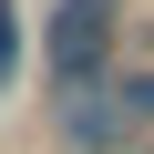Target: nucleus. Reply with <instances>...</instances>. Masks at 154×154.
<instances>
[{
  "instance_id": "obj_3",
  "label": "nucleus",
  "mask_w": 154,
  "mask_h": 154,
  "mask_svg": "<svg viewBox=\"0 0 154 154\" xmlns=\"http://www.w3.org/2000/svg\"><path fill=\"white\" fill-rule=\"evenodd\" d=\"M123 123H154V72H134V82H123Z\"/></svg>"
},
{
  "instance_id": "obj_2",
  "label": "nucleus",
  "mask_w": 154,
  "mask_h": 154,
  "mask_svg": "<svg viewBox=\"0 0 154 154\" xmlns=\"http://www.w3.org/2000/svg\"><path fill=\"white\" fill-rule=\"evenodd\" d=\"M62 144L113 154V144H123V103H103V93H62Z\"/></svg>"
},
{
  "instance_id": "obj_5",
  "label": "nucleus",
  "mask_w": 154,
  "mask_h": 154,
  "mask_svg": "<svg viewBox=\"0 0 154 154\" xmlns=\"http://www.w3.org/2000/svg\"><path fill=\"white\" fill-rule=\"evenodd\" d=\"M134 154H154V144H134Z\"/></svg>"
},
{
  "instance_id": "obj_1",
  "label": "nucleus",
  "mask_w": 154,
  "mask_h": 154,
  "mask_svg": "<svg viewBox=\"0 0 154 154\" xmlns=\"http://www.w3.org/2000/svg\"><path fill=\"white\" fill-rule=\"evenodd\" d=\"M103 51H113V0H62L51 11V82L62 93H93Z\"/></svg>"
},
{
  "instance_id": "obj_4",
  "label": "nucleus",
  "mask_w": 154,
  "mask_h": 154,
  "mask_svg": "<svg viewBox=\"0 0 154 154\" xmlns=\"http://www.w3.org/2000/svg\"><path fill=\"white\" fill-rule=\"evenodd\" d=\"M21 72V21H11V0H0V82Z\"/></svg>"
}]
</instances>
